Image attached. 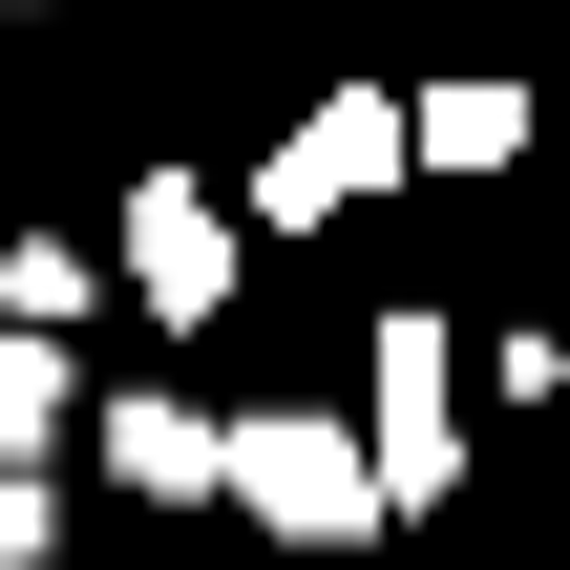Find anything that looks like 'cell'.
Segmentation results:
<instances>
[{
    "instance_id": "5",
    "label": "cell",
    "mask_w": 570,
    "mask_h": 570,
    "mask_svg": "<svg viewBox=\"0 0 570 570\" xmlns=\"http://www.w3.org/2000/svg\"><path fill=\"white\" fill-rule=\"evenodd\" d=\"M106 465H127V508H212L233 487V423L212 402H106Z\"/></svg>"
},
{
    "instance_id": "7",
    "label": "cell",
    "mask_w": 570,
    "mask_h": 570,
    "mask_svg": "<svg viewBox=\"0 0 570 570\" xmlns=\"http://www.w3.org/2000/svg\"><path fill=\"white\" fill-rule=\"evenodd\" d=\"M529 148V85H423V169H508Z\"/></svg>"
},
{
    "instance_id": "6",
    "label": "cell",
    "mask_w": 570,
    "mask_h": 570,
    "mask_svg": "<svg viewBox=\"0 0 570 570\" xmlns=\"http://www.w3.org/2000/svg\"><path fill=\"white\" fill-rule=\"evenodd\" d=\"M63 423H85V381H63V338H42V317H0V465H42Z\"/></svg>"
},
{
    "instance_id": "9",
    "label": "cell",
    "mask_w": 570,
    "mask_h": 570,
    "mask_svg": "<svg viewBox=\"0 0 570 570\" xmlns=\"http://www.w3.org/2000/svg\"><path fill=\"white\" fill-rule=\"evenodd\" d=\"M63 550V487H42V465H0V570H42Z\"/></svg>"
},
{
    "instance_id": "8",
    "label": "cell",
    "mask_w": 570,
    "mask_h": 570,
    "mask_svg": "<svg viewBox=\"0 0 570 570\" xmlns=\"http://www.w3.org/2000/svg\"><path fill=\"white\" fill-rule=\"evenodd\" d=\"M0 317H42V338H63V317H85V254H63V233H21V254H0Z\"/></svg>"
},
{
    "instance_id": "3",
    "label": "cell",
    "mask_w": 570,
    "mask_h": 570,
    "mask_svg": "<svg viewBox=\"0 0 570 570\" xmlns=\"http://www.w3.org/2000/svg\"><path fill=\"white\" fill-rule=\"evenodd\" d=\"M360 444H381V508H444V487H465V360H444V317H381Z\"/></svg>"
},
{
    "instance_id": "4",
    "label": "cell",
    "mask_w": 570,
    "mask_h": 570,
    "mask_svg": "<svg viewBox=\"0 0 570 570\" xmlns=\"http://www.w3.org/2000/svg\"><path fill=\"white\" fill-rule=\"evenodd\" d=\"M233 275H254V212L190 190V169H148V190H127V296H148V317H233Z\"/></svg>"
},
{
    "instance_id": "1",
    "label": "cell",
    "mask_w": 570,
    "mask_h": 570,
    "mask_svg": "<svg viewBox=\"0 0 570 570\" xmlns=\"http://www.w3.org/2000/svg\"><path fill=\"white\" fill-rule=\"evenodd\" d=\"M233 508H254V529H296V550L402 529V508H381V444H360V423H317V402H254V423H233Z\"/></svg>"
},
{
    "instance_id": "2",
    "label": "cell",
    "mask_w": 570,
    "mask_h": 570,
    "mask_svg": "<svg viewBox=\"0 0 570 570\" xmlns=\"http://www.w3.org/2000/svg\"><path fill=\"white\" fill-rule=\"evenodd\" d=\"M381 169H423V106H381V85H317V106L275 127V169H254V233H338Z\"/></svg>"
}]
</instances>
